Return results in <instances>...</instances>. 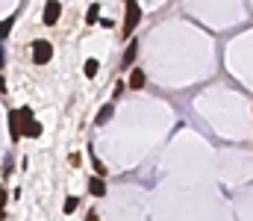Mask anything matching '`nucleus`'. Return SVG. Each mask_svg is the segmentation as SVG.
I'll list each match as a JSON object with an SVG mask.
<instances>
[{"mask_svg": "<svg viewBox=\"0 0 253 221\" xmlns=\"http://www.w3.org/2000/svg\"><path fill=\"white\" fill-rule=\"evenodd\" d=\"M18 115H21V136H30V139L42 136V124L36 121V115H33V109H30V106H21V109H18Z\"/></svg>", "mask_w": 253, "mask_h": 221, "instance_id": "obj_1", "label": "nucleus"}, {"mask_svg": "<svg viewBox=\"0 0 253 221\" xmlns=\"http://www.w3.org/2000/svg\"><path fill=\"white\" fill-rule=\"evenodd\" d=\"M50 56H53V44H50V42H44V39L33 42V62H36V65H47Z\"/></svg>", "mask_w": 253, "mask_h": 221, "instance_id": "obj_2", "label": "nucleus"}, {"mask_svg": "<svg viewBox=\"0 0 253 221\" xmlns=\"http://www.w3.org/2000/svg\"><path fill=\"white\" fill-rule=\"evenodd\" d=\"M138 18H141V6L135 0H129L126 3V12H124V36H129L138 27Z\"/></svg>", "mask_w": 253, "mask_h": 221, "instance_id": "obj_3", "label": "nucleus"}, {"mask_svg": "<svg viewBox=\"0 0 253 221\" xmlns=\"http://www.w3.org/2000/svg\"><path fill=\"white\" fill-rule=\"evenodd\" d=\"M59 15H62V6H59L56 0H47V3H44V24L53 27V24L59 21Z\"/></svg>", "mask_w": 253, "mask_h": 221, "instance_id": "obj_4", "label": "nucleus"}, {"mask_svg": "<svg viewBox=\"0 0 253 221\" xmlns=\"http://www.w3.org/2000/svg\"><path fill=\"white\" fill-rule=\"evenodd\" d=\"M88 192H91L94 198H103V195H106V183H103V177H91V180H88Z\"/></svg>", "mask_w": 253, "mask_h": 221, "instance_id": "obj_5", "label": "nucleus"}, {"mask_svg": "<svg viewBox=\"0 0 253 221\" xmlns=\"http://www.w3.org/2000/svg\"><path fill=\"white\" fill-rule=\"evenodd\" d=\"M9 133H12V139H21V115H18V109L9 112Z\"/></svg>", "mask_w": 253, "mask_h": 221, "instance_id": "obj_6", "label": "nucleus"}, {"mask_svg": "<svg viewBox=\"0 0 253 221\" xmlns=\"http://www.w3.org/2000/svg\"><path fill=\"white\" fill-rule=\"evenodd\" d=\"M144 83H147V77H144V71H135L129 74V88H144Z\"/></svg>", "mask_w": 253, "mask_h": 221, "instance_id": "obj_7", "label": "nucleus"}, {"mask_svg": "<svg viewBox=\"0 0 253 221\" xmlns=\"http://www.w3.org/2000/svg\"><path fill=\"white\" fill-rule=\"evenodd\" d=\"M135 50H138V44L132 42V44L126 47V53H124V68H126V65H132V59H135Z\"/></svg>", "mask_w": 253, "mask_h": 221, "instance_id": "obj_8", "label": "nucleus"}, {"mask_svg": "<svg viewBox=\"0 0 253 221\" xmlns=\"http://www.w3.org/2000/svg\"><path fill=\"white\" fill-rule=\"evenodd\" d=\"M97 68H100V65H97V59H88L83 71H85V77H97Z\"/></svg>", "mask_w": 253, "mask_h": 221, "instance_id": "obj_9", "label": "nucleus"}, {"mask_svg": "<svg viewBox=\"0 0 253 221\" xmlns=\"http://www.w3.org/2000/svg\"><path fill=\"white\" fill-rule=\"evenodd\" d=\"M97 15H100V6H97V3H91V9H88L85 21H88V24H94V21H97Z\"/></svg>", "mask_w": 253, "mask_h": 221, "instance_id": "obj_10", "label": "nucleus"}, {"mask_svg": "<svg viewBox=\"0 0 253 221\" xmlns=\"http://www.w3.org/2000/svg\"><path fill=\"white\" fill-rule=\"evenodd\" d=\"M109 115H112V103H109V106H103V109L97 112V124H103V121H109Z\"/></svg>", "mask_w": 253, "mask_h": 221, "instance_id": "obj_11", "label": "nucleus"}, {"mask_svg": "<svg viewBox=\"0 0 253 221\" xmlns=\"http://www.w3.org/2000/svg\"><path fill=\"white\" fill-rule=\"evenodd\" d=\"M12 24H15V18H6V21H0V39H3V36H9Z\"/></svg>", "mask_w": 253, "mask_h": 221, "instance_id": "obj_12", "label": "nucleus"}, {"mask_svg": "<svg viewBox=\"0 0 253 221\" xmlns=\"http://www.w3.org/2000/svg\"><path fill=\"white\" fill-rule=\"evenodd\" d=\"M91 159H94V171H97V177H106V168H103V162H100L94 153H91Z\"/></svg>", "mask_w": 253, "mask_h": 221, "instance_id": "obj_13", "label": "nucleus"}, {"mask_svg": "<svg viewBox=\"0 0 253 221\" xmlns=\"http://www.w3.org/2000/svg\"><path fill=\"white\" fill-rule=\"evenodd\" d=\"M77 207H80V201H77V198H68V201H65V213H68V216H71Z\"/></svg>", "mask_w": 253, "mask_h": 221, "instance_id": "obj_14", "label": "nucleus"}, {"mask_svg": "<svg viewBox=\"0 0 253 221\" xmlns=\"http://www.w3.org/2000/svg\"><path fill=\"white\" fill-rule=\"evenodd\" d=\"M85 221H100V219H97V213H94V210H91V213H88V216H85Z\"/></svg>", "mask_w": 253, "mask_h": 221, "instance_id": "obj_15", "label": "nucleus"}, {"mask_svg": "<svg viewBox=\"0 0 253 221\" xmlns=\"http://www.w3.org/2000/svg\"><path fill=\"white\" fill-rule=\"evenodd\" d=\"M6 204V189H0V207Z\"/></svg>", "mask_w": 253, "mask_h": 221, "instance_id": "obj_16", "label": "nucleus"}, {"mask_svg": "<svg viewBox=\"0 0 253 221\" xmlns=\"http://www.w3.org/2000/svg\"><path fill=\"white\" fill-rule=\"evenodd\" d=\"M3 88H6V83H3V77H0V91H3Z\"/></svg>", "mask_w": 253, "mask_h": 221, "instance_id": "obj_17", "label": "nucleus"}]
</instances>
